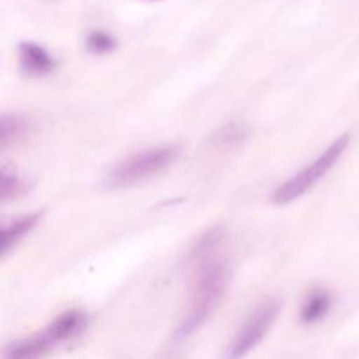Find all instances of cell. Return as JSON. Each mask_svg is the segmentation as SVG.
I'll list each match as a JSON object with an SVG mask.
<instances>
[{
    "mask_svg": "<svg viewBox=\"0 0 359 359\" xmlns=\"http://www.w3.org/2000/svg\"><path fill=\"white\" fill-rule=\"evenodd\" d=\"M177 156V146H158L139 151V153L119 161L109 170V174L104 179L105 188H130V186L140 184L151 177H156L168 167H172Z\"/></svg>",
    "mask_w": 359,
    "mask_h": 359,
    "instance_id": "7a4b0ae2",
    "label": "cell"
},
{
    "mask_svg": "<svg viewBox=\"0 0 359 359\" xmlns=\"http://www.w3.org/2000/svg\"><path fill=\"white\" fill-rule=\"evenodd\" d=\"M279 312V300H276V298L263 300L237 330L233 339L224 349L223 359H244L249 353H252L262 344V340L269 335Z\"/></svg>",
    "mask_w": 359,
    "mask_h": 359,
    "instance_id": "277c9868",
    "label": "cell"
},
{
    "mask_svg": "<svg viewBox=\"0 0 359 359\" xmlns=\"http://www.w3.org/2000/svg\"><path fill=\"white\" fill-rule=\"evenodd\" d=\"M20 67L28 77H42L56 69V62L42 46L35 44V42H21Z\"/></svg>",
    "mask_w": 359,
    "mask_h": 359,
    "instance_id": "8992f818",
    "label": "cell"
},
{
    "mask_svg": "<svg viewBox=\"0 0 359 359\" xmlns=\"http://www.w3.org/2000/svg\"><path fill=\"white\" fill-rule=\"evenodd\" d=\"M55 347L48 333L41 332L28 339L14 340L4 347V359H42Z\"/></svg>",
    "mask_w": 359,
    "mask_h": 359,
    "instance_id": "ba28073f",
    "label": "cell"
},
{
    "mask_svg": "<svg viewBox=\"0 0 359 359\" xmlns=\"http://www.w3.org/2000/svg\"><path fill=\"white\" fill-rule=\"evenodd\" d=\"M351 135L349 133H344L339 139L333 140L318 158H316L312 163H309L307 167L302 168L298 174H294L293 177L287 179L284 184H280L276 191L272 193V202L276 205H287V203L294 202V200L302 198L307 191H311L337 163L342 158V154L346 153V149L349 147Z\"/></svg>",
    "mask_w": 359,
    "mask_h": 359,
    "instance_id": "3957f363",
    "label": "cell"
},
{
    "mask_svg": "<svg viewBox=\"0 0 359 359\" xmlns=\"http://www.w3.org/2000/svg\"><path fill=\"white\" fill-rule=\"evenodd\" d=\"M27 119L20 114H4L0 119V142L7 147L11 142L18 140L27 132Z\"/></svg>",
    "mask_w": 359,
    "mask_h": 359,
    "instance_id": "8fae6325",
    "label": "cell"
},
{
    "mask_svg": "<svg viewBox=\"0 0 359 359\" xmlns=\"http://www.w3.org/2000/svg\"><path fill=\"white\" fill-rule=\"evenodd\" d=\"M30 191V181L18 174L13 168L2 167V181H0V195H2V202H9V200H16L25 196Z\"/></svg>",
    "mask_w": 359,
    "mask_h": 359,
    "instance_id": "30bf717a",
    "label": "cell"
},
{
    "mask_svg": "<svg viewBox=\"0 0 359 359\" xmlns=\"http://www.w3.org/2000/svg\"><path fill=\"white\" fill-rule=\"evenodd\" d=\"M228 284H230V272L226 265L212 258L200 262V272L191 291L188 311L179 323V328L175 330V339H188L198 332L209 321V318H212L226 294Z\"/></svg>",
    "mask_w": 359,
    "mask_h": 359,
    "instance_id": "6da1fadb",
    "label": "cell"
},
{
    "mask_svg": "<svg viewBox=\"0 0 359 359\" xmlns=\"http://www.w3.org/2000/svg\"><path fill=\"white\" fill-rule=\"evenodd\" d=\"M116 48H118V41L107 32L95 30L86 39V49L93 55H105V53L114 51Z\"/></svg>",
    "mask_w": 359,
    "mask_h": 359,
    "instance_id": "4fadbf2b",
    "label": "cell"
},
{
    "mask_svg": "<svg viewBox=\"0 0 359 359\" xmlns=\"http://www.w3.org/2000/svg\"><path fill=\"white\" fill-rule=\"evenodd\" d=\"M332 309V294L326 290H312L305 297L300 309V319L304 325H316L328 316Z\"/></svg>",
    "mask_w": 359,
    "mask_h": 359,
    "instance_id": "9c48e42d",
    "label": "cell"
},
{
    "mask_svg": "<svg viewBox=\"0 0 359 359\" xmlns=\"http://www.w3.org/2000/svg\"><path fill=\"white\" fill-rule=\"evenodd\" d=\"M44 217V210H35V212L21 214L16 216L14 219L7 221L2 228V256H7Z\"/></svg>",
    "mask_w": 359,
    "mask_h": 359,
    "instance_id": "52a82bcc",
    "label": "cell"
},
{
    "mask_svg": "<svg viewBox=\"0 0 359 359\" xmlns=\"http://www.w3.org/2000/svg\"><path fill=\"white\" fill-rule=\"evenodd\" d=\"M249 128L245 123L242 121H230L226 125L221 126L214 135V144L219 147H230L235 144L242 142L248 137Z\"/></svg>",
    "mask_w": 359,
    "mask_h": 359,
    "instance_id": "7c38bea8",
    "label": "cell"
},
{
    "mask_svg": "<svg viewBox=\"0 0 359 359\" xmlns=\"http://www.w3.org/2000/svg\"><path fill=\"white\" fill-rule=\"evenodd\" d=\"M86 314H84L83 311L72 309V311L63 312L58 318L53 319V323L44 330V332L48 333V337L53 340L55 346H60V344H65L69 342V340L79 337L81 333L84 332V328H86Z\"/></svg>",
    "mask_w": 359,
    "mask_h": 359,
    "instance_id": "5b68a950",
    "label": "cell"
}]
</instances>
